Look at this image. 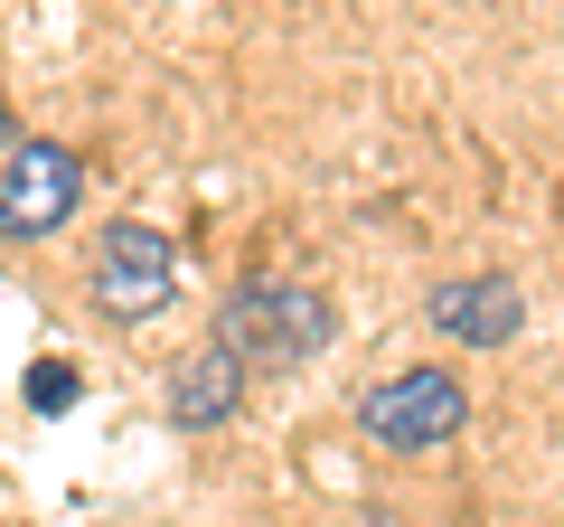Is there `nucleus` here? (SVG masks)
Here are the masks:
<instances>
[{"mask_svg": "<svg viewBox=\"0 0 564 527\" xmlns=\"http://www.w3.org/2000/svg\"><path fill=\"white\" fill-rule=\"evenodd\" d=\"M329 302L311 283H236L226 292V311H217V330L207 340H226L245 358V377H273V367H302V358H321L329 348Z\"/></svg>", "mask_w": 564, "mask_h": 527, "instance_id": "f257e3e1", "label": "nucleus"}, {"mask_svg": "<svg viewBox=\"0 0 564 527\" xmlns=\"http://www.w3.org/2000/svg\"><path fill=\"white\" fill-rule=\"evenodd\" d=\"M95 302L104 321H161L170 302H180V245H170V226L151 217H113L95 236Z\"/></svg>", "mask_w": 564, "mask_h": 527, "instance_id": "f03ea898", "label": "nucleus"}, {"mask_svg": "<svg viewBox=\"0 0 564 527\" xmlns=\"http://www.w3.org/2000/svg\"><path fill=\"white\" fill-rule=\"evenodd\" d=\"M358 424L377 433V452H443L470 424V386L452 367H395L358 396Z\"/></svg>", "mask_w": 564, "mask_h": 527, "instance_id": "7ed1b4c3", "label": "nucleus"}, {"mask_svg": "<svg viewBox=\"0 0 564 527\" xmlns=\"http://www.w3.org/2000/svg\"><path fill=\"white\" fill-rule=\"evenodd\" d=\"M76 198H85V161L66 142H20L0 161V236L10 245H39L57 226H76Z\"/></svg>", "mask_w": 564, "mask_h": 527, "instance_id": "20e7f679", "label": "nucleus"}, {"mask_svg": "<svg viewBox=\"0 0 564 527\" xmlns=\"http://www.w3.org/2000/svg\"><path fill=\"white\" fill-rule=\"evenodd\" d=\"M433 330L462 348H508L527 330V292L508 283V273H452V283H433Z\"/></svg>", "mask_w": 564, "mask_h": 527, "instance_id": "39448f33", "label": "nucleus"}, {"mask_svg": "<svg viewBox=\"0 0 564 527\" xmlns=\"http://www.w3.org/2000/svg\"><path fill=\"white\" fill-rule=\"evenodd\" d=\"M236 406H245V358H236L226 340L188 348L180 377H170V424H180V433H217Z\"/></svg>", "mask_w": 564, "mask_h": 527, "instance_id": "423d86ee", "label": "nucleus"}, {"mask_svg": "<svg viewBox=\"0 0 564 527\" xmlns=\"http://www.w3.org/2000/svg\"><path fill=\"white\" fill-rule=\"evenodd\" d=\"M29 406H39V415H66V406H76V377H66L57 358H39V367H29Z\"/></svg>", "mask_w": 564, "mask_h": 527, "instance_id": "0eeeda50", "label": "nucleus"}, {"mask_svg": "<svg viewBox=\"0 0 564 527\" xmlns=\"http://www.w3.org/2000/svg\"><path fill=\"white\" fill-rule=\"evenodd\" d=\"M29 142V132H20V122H10V104H0V161H10V151H20Z\"/></svg>", "mask_w": 564, "mask_h": 527, "instance_id": "6e6552de", "label": "nucleus"}]
</instances>
